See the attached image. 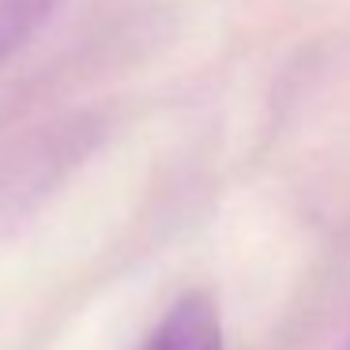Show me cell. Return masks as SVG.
Returning <instances> with one entry per match:
<instances>
[{
	"label": "cell",
	"instance_id": "obj_1",
	"mask_svg": "<svg viewBox=\"0 0 350 350\" xmlns=\"http://www.w3.org/2000/svg\"><path fill=\"white\" fill-rule=\"evenodd\" d=\"M139 350H222L219 312L204 294L181 297Z\"/></svg>",
	"mask_w": 350,
	"mask_h": 350
},
{
	"label": "cell",
	"instance_id": "obj_2",
	"mask_svg": "<svg viewBox=\"0 0 350 350\" xmlns=\"http://www.w3.org/2000/svg\"><path fill=\"white\" fill-rule=\"evenodd\" d=\"M53 4L57 0H0V61L31 38L34 27H42Z\"/></svg>",
	"mask_w": 350,
	"mask_h": 350
}]
</instances>
